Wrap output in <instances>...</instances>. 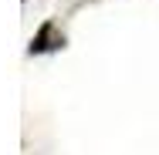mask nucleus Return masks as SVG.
<instances>
[{
	"instance_id": "nucleus-1",
	"label": "nucleus",
	"mask_w": 159,
	"mask_h": 155,
	"mask_svg": "<svg viewBox=\"0 0 159 155\" xmlns=\"http://www.w3.org/2000/svg\"><path fill=\"white\" fill-rule=\"evenodd\" d=\"M64 44V37H54V24L48 20L41 31L34 34V41H31V54H41V51H54V47H61Z\"/></svg>"
}]
</instances>
